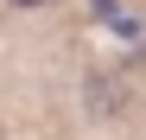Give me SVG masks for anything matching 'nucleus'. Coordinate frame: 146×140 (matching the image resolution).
I'll return each instance as SVG.
<instances>
[{"instance_id":"obj_1","label":"nucleus","mask_w":146,"mask_h":140,"mask_svg":"<svg viewBox=\"0 0 146 140\" xmlns=\"http://www.w3.org/2000/svg\"><path fill=\"white\" fill-rule=\"evenodd\" d=\"M7 7H44V0H7Z\"/></svg>"}]
</instances>
